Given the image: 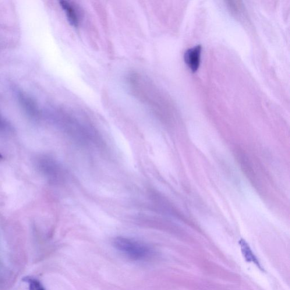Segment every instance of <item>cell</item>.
Masks as SVG:
<instances>
[{
	"label": "cell",
	"mask_w": 290,
	"mask_h": 290,
	"mask_svg": "<svg viewBox=\"0 0 290 290\" xmlns=\"http://www.w3.org/2000/svg\"><path fill=\"white\" fill-rule=\"evenodd\" d=\"M113 245L120 253L134 261H146L154 255V251L146 244L126 237H116Z\"/></svg>",
	"instance_id": "obj_1"
},
{
	"label": "cell",
	"mask_w": 290,
	"mask_h": 290,
	"mask_svg": "<svg viewBox=\"0 0 290 290\" xmlns=\"http://www.w3.org/2000/svg\"><path fill=\"white\" fill-rule=\"evenodd\" d=\"M201 51H202V47L201 45H198L192 48L187 49L184 56L186 65L193 72H196L199 68Z\"/></svg>",
	"instance_id": "obj_2"
},
{
	"label": "cell",
	"mask_w": 290,
	"mask_h": 290,
	"mask_svg": "<svg viewBox=\"0 0 290 290\" xmlns=\"http://www.w3.org/2000/svg\"><path fill=\"white\" fill-rule=\"evenodd\" d=\"M60 5L65 12L69 22L74 27L79 26L80 17L76 7L72 3L66 1H60Z\"/></svg>",
	"instance_id": "obj_3"
},
{
	"label": "cell",
	"mask_w": 290,
	"mask_h": 290,
	"mask_svg": "<svg viewBox=\"0 0 290 290\" xmlns=\"http://www.w3.org/2000/svg\"><path fill=\"white\" fill-rule=\"evenodd\" d=\"M239 245L240 247H241L242 252L246 261L249 262V263H253L261 271H264V269L262 268L259 261L258 260L257 258L254 255L252 250H251L250 247L248 245V243L245 240L243 239L240 240Z\"/></svg>",
	"instance_id": "obj_4"
},
{
	"label": "cell",
	"mask_w": 290,
	"mask_h": 290,
	"mask_svg": "<svg viewBox=\"0 0 290 290\" xmlns=\"http://www.w3.org/2000/svg\"><path fill=\"white\" fill-rule=\"evenodd\" d=\"M19 98L21 104L28 112L35 114L37 110V106L35 102L29 96L23 93H20Z\"/></svg>",
	"instance_id": "obj_5"
},
{
	"label": "cell",
	"mask_w": 290,
	"mask_h": 290,
	"mask_svg": "<svg viewBox=\"0 0 290 290\" xmlns=\"http://www.w3.org/2000/svg\"><path fill=\"white\" fill-rule=\"evenodd\" d=\"M22 280L26 283L29 290H46L41 282L32 276H26Z\"/></svg>",
	"instance_id": "obj_6"
},
{
	"label": "cell",
	"mask_w": 290,
	"mask_h": 290,
	"mask_svg": "<svg viewBox=\"0 0 290 290\" xmlns=\"http://www.w3.org/2000/svg\"><path fill=\"white\" fill-rule=\"evenodd\" d=\"M3 158L2 155L0 154V160H1V159Z\"/></svg>",
	"instance_id": "obj_7"
}]
</instances>
